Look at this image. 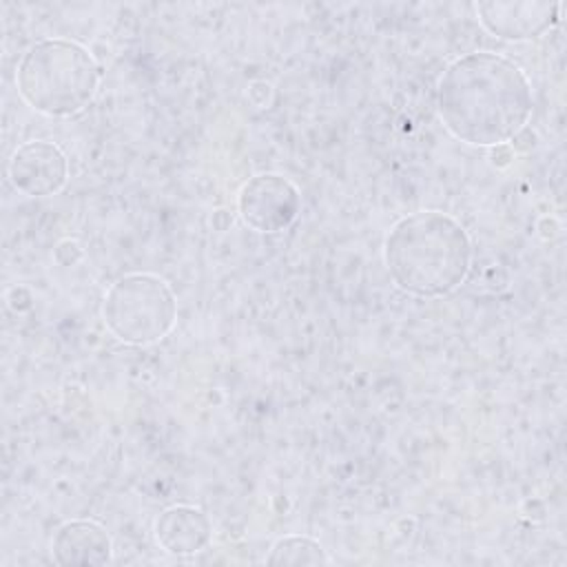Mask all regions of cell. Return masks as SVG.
Listing matches in <instances>:
<instances>
[{"instance_id": "cell-1", "label": "cell", "mask_w": 567, "mask_h": 567, "mask_svg": "<svg viewBox=\"0 0 567 567\" xmlns=\"http://www.w3.org/2000/svg\"><path fill=\"white\" fill-rule=\"evenodd\" d=\"M443 126L472 146H501L527 128L532 82L509 58L472 51L452 60L436 89Z\"/></svg>"}, {"instance_id": "cell-2", "label": "cell", "mask_w": 567, "mask_h": 567, "mask_svg": "<svg viewBox=\"0 0 567 567\" xmlns=\"http://www.w3.org/2000/svg\"><path fill=\"white\" fill-rule=\"evenodd\" d=\"M472 257L470 233L443 210H416L396 219L383 244L394 286L421 299L454 292L467 279Z\"/></svg>"}, {"instance_id": "cell-3", "label": "cell", "mask_w": 567, "mask_h": 567, "mask_svg": "<svg viewBox=\"0 0 567 567\" xmlns=\"http://www.w3.org/2000/svg\"><path fill=\"white\" fill-rule=\"evenodd\" d=\"M102 69L80 42L44 38L33 42L18 62L16 86L20 97L49 117L82 113L95 97Z\"/></svg>"}, {"instance_id": "cell-4", "label": "cell", "mask_w": 567, "mask_h": 567, "mask_svg": "<svg viewBox=\"0 0 567 567\" xmlns=\"http://www.w3.org/2000/svg\"><path fill=\"white\" fill-rule=\"evenodd\" d=\"M109 332L128 346L162 341L177 321L173 288L153 272H128L111 284L102 301Z\"/></svg>"}, {"instance_id": "cell-5", "label": "cell", "mask_w": 567, "mask_h": 567, "mask_svg": "<svg viewBox=\"0 0 567 567\" xmlns=\"http://www.w3.org/2000/svg\"><path fill=\"white\" fill-rule=\"evenodd\" d=\"M301 210V193L281 173L252 175L237 195V213L255 233H281L295 224Z\"/></svg>"}, {"instance_id": "cell-6", "label": "cell", "mask_w": 567, "mask_h": 567, "mask_svg": "<svg viewBox=\"0 0 567 567\" xmlns=\"http://www.w3.org/2000/svg\"><path fill=\"white\" fill-rule=\"evenodd\" d=\"M7 175L11 186L27 197L55 195L69 179V159L55 142L29 140L11 153Z\"/></svg>"}, {"instance_id": "cell-7", "label": "cell", "mask_w": 567, "mask_h": 567, "mask_svg": "<svg viewBox=\"0 0 567 567\" xmlns=\"http://www.w3.org/2000/svg\"><path fill=\"white\" fill-rule=\"evenodd\" d=\"M476 13L492 35L525 42L540 38L558 22L560 4L547 0H483L476 4Z\"/></svg>"}, {"instance_id": "cell-8", "label": "cell", "mask_w": 567, "mask_h": 567, "mask_svg": "<svg viewBox=\"0 0 567 567\" xmlns=\"http://www.w3.org/2000/svg\"><path fill=\"white\" fill-rule=\"evenodd\" d=\"M51 556L58 565H106L113 558V540L104 525L89 518L66 520L51 538Z\"/></svg>"}, {"instance_id": "cell-9", "label": "cell", "mask_w": 567, "mask_h": 567, "mask_svg": "<svg viewBox=\"0 0 567 567\" xmlns=\"http://www.w3.org/2000/svg\"><path fill=\"white\" fill-rule=\"evenodd\" d=\"M155 540L173 556H190L208 547L213 523L204 509L195 505H171L155 518Z\"/></svg>"}, {"instance_id": "cell-10", "label": "cell", "mask_w": 567, "mask_h": 567, "mask_svg": "<svg viewBox=\"0 0 567 567\" xmlns=\"http://www.w3.org/2000/svg\"><path fill=\"white\" fill-rule=\"evenodd\" d=\"M268 565H328L330 556L326 554V549L321 547L319 540L310 538V536H284L279 540H275V545L270 547L268 556H266Z\"/></svg>"}]
</instances>
